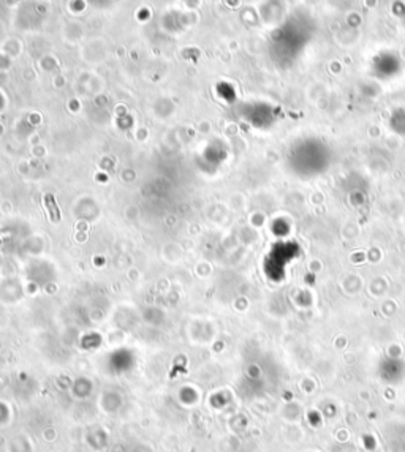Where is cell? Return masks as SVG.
<instances>
[{
	"mask_svg": "<svg viewBox=\"0 0 405 452\" xmlns=\"http://www.w3.org/2000/svg\"><path fill=\"white\" fill-rule=\"evenodd\" d=\"M43 203H45L46 209H48V211H49V215H51V222H53V223H57V222H60V211H59V206H57V203H56V199H54V196H53V195H51V193L45 195V196H43Z\"/></svg>",
	"mask_w": 405,
	"mask_h": 452,
	"instance_id": "1",
	"label": "cell"
}]
</instances>
